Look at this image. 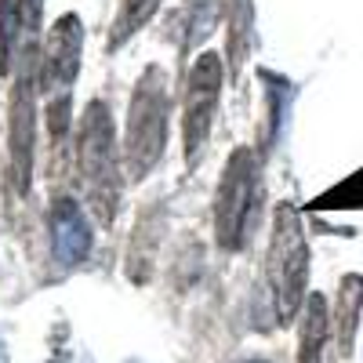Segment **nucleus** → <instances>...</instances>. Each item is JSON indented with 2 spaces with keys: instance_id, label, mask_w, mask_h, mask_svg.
<instances>
[{
  "instance_id": "1",
  "label": "nucleus",
  "mask_w": 363,
  "mask_h": 363,
  "mask_svg": "<svg viewBox=\"0 0 363 363\" xmlns=\"http://www.w3.org/2000/svg\"><path fill=\"white\" fill-rule=\"evenodd\" d=\"M124 149L116 145V124H113V109L102 99H91L80 113V128H77V171H80V186L84 200L91 207L99 225L116 222V207H120V189H124Z\"/></svg>"
},
{
  "instance_id": "2",
  "label": "nucleus",
  "mask_w": 363,
  "mask_h": 363,
  "mask_svg": "<svg viewBox=\"0 0 363 363\" xmlns=\"http://www.w3.org/2000/svg\"><path fill=\"white\" fill-rule=\"evenodd\" d=\"M265 287L272 301L277 323H291L309 291V240L294 203H277L269 225V251H265Z\"/></svg>"
},
{
  "instance_id": "3",
  "label": "nucleus",
  "mask_w": 363,
  "mask_h": 363,
  "mask_svg": "<svg viewBox=\"0 0 363 363\" xmlns=\"http://www.w3.org/2000/svg\"><path fill=\"white\" fill-rule=\"evenodd\" d=\"M171 135V77L160 62L145 66L135 95L128 106V128H124V174L142 182L153 171L167 149Z\"/></svg>"
},
{
  "instance_id": "4",
  "label": "nucleus",
  "mask_w": 363,
  "mask_h": 363,
  "mask_svg": "<svg viewBox=\"0 0 363 363\" xmlns=\"http://www.w3.org/2000/svg\"><path fill=\"white\" fill-rule=\"evenodd\" d=\"M262 207V157L251 145H236L215 189V240L222 251H240L258 225Z\"/></svg>"
},
{
  "instance_id": "5",
  "label": "nucleus",
  "mask_w": 363,
  "mask_h": 363,
  "mask_svg": "<svg viewBox=\"0 0 363 363\" xmlns=\"http://www.w3.org/2000/svg\"><path fill=\"white\" fill-rule=\"evenodd\" d=\"M222 80H225V58L215 51L196 55V62L189 66L186 77V95H182V153H186L189 167L207 149L211 124H215L218 99H222Z\"/></svg>"
},
{
  "instance_id": "6",
  "label": "nucleus",
  "mask_w": 363,
  "mask_h": 363,
  "mask_svg": "<svg viewBox=\"0 0 363 363\" xmlns=\"http://www.w3.org/2000/svg\"><path fill=\"white\" fill-rule=\"evenodd\" d=\"M80 58H84V22H80V15L66 11L51 22L48 40L40 48L37 91L44 99L73 95V84L80 77Z\"/></svg>"
},
{
  "instance_id": "7",
  "label": "nucleus",
  "mask_w": 363,
  "mask_h": 363,
  "mask_svg": "<svg viewBox=\"0 0 363 363\" xmlns=\"http://www.w3.org/2000/svg\"><path fill=\"white\" fill-rule=\"evenodd\" d=\"M48 229H51V255L58 265H80L91 255V244H95V233H91V218L80 207V200L73 196H58L48 211Z\"/></svg>"
},
{
  "instance_id": "8",
  "label": "nucleus",
  "mask_w": 363,
  "mask_h": 363,
  "mask_svg": "<svg viewBox=\"0 0 363 363\" xmlns=\"http://www.w3.org/2000/svg\"><path fill=\"white\" fill-rule=\"evenodd\" d=\"M359 313H363V277L349 272L338 284V309H335V338H338V352L349 356L352 342H356V327H359Z\"/></svg>"
},
{
  "instance_id": "9",
  "label": "nucleus",
  "mask_w": 363,
  "mask_h": 363,
  "mask_svg": "<svg viewBox=\"0 0 363 363\" xmlns=\"http://www.w3.org/2000/svg\"><path fill=\"white\" fill-rule=\"evenodd\" d=\"M330 330V313L323 294H309L301 306V330H298V363H323V342Z\"/></svg>"
},
{
  "instance_id": "10",
  "label": "nucleus",
  "mask_w": 363,
  "mask_h": 363,
  "mask_svg": "<svg viewBox=\"0 0 363 363\" xmlns=\"http://www.w3.org/2000/svg\"><path fill=\"white\" fill-rule=\"evenodd\" d=\"M225 15V58H229V73L236 77L244 58L251 51V37H255V15H251V4L247 0H229L222 8Z\"/></svg>"
},
{
  "instance_id": "11",
  "label": "nucleus",
  "mask_w": 363,
  "mask_h": 363,
  "mask_svg": "<svg viewBox=\"0 0 363 363\" xmlns=\"http://www.w3.org/2000/svg\"><path fill=\"white\" fill-rule=\"evenodd\" d=\"M160 211H145L135 222V236H131V251H128V277L131 284H145L149 280V265H153V247L160 240Z\"/></svg>"
},
{
  "instance_id": "12",
  "label": "nucleus",
  "mask_w": 363,
  "mask_h": 363,
  "mask_svg": "<svg viewBox=\"0 0 363 363\" xmlns=\"http://www.w3.org/2000/svg\"><path fill=\"white\" fill-rule=\"evenodd\" d=\"M160 11V0H120L116 8V18L109 26V37H106V48L109 51H120L138 29H145L153 22V15Z\"/></svg>"
},
{
  "instance_id": "13",
  "label": "nucleus",
  "mask_w": 363,
  "mask_h": 363,
  "mask_svg": "<svg viewBox=\"0 0 363 363\" xmlns=\"http://www.w3.org/2000/svg\"><path fill=\"white\" fill-rule=\"evenodd\" d=\"M44 124H48V135L51 142H62L69 135V124H73V95H62V99H48V109H44Z\"/></svg>"
},
{
  "instance_id": "14",
  "label": "nucleus",
  "mask_w": 363,
  "mask_h": 363,
  "mask_svg": "<svg viewBox=\"0 0 363 363\" xmlns=\"http://www.w3.org/2000/svg\"><path fill=\"white\" fill-rule=\"evenodd\" d=\"M240 363H269V359H240Z\"/></svg>"
},
{
  "instance_id": "15",
  "label": "nucleus",
  "mask_w": 363,
  "mask_h": 363,
  "mask_svg": "<svg viewBox=\"0 0 363 363\" xmlns=\"http://www.w3.org/2000/svg\"><path fill=\"white\" fill-rule=\"evenodd\" d=\"M186 4H193V0H186Z\"/></svg>"
}]
</instances>
